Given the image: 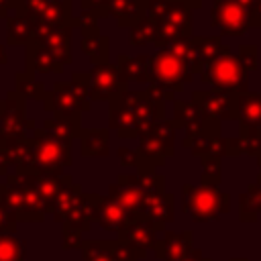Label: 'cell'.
<instances>
[{"mask_svg":"<svg viewBox=\"0 0 261 261\" xmlns=\"http://www.w3.org/2000/svg\"><path fill=\"white\" fill-rule=\"evenodd\" d=\"M106 196L112 198L114 202H118L120 206H124L130 214H135V216L143 214L147 194H145V190L141 188L137 175H133V173H122V175H118L116 181L108 186V194H106Z\"/></svg>","mask_w":261,"mask_h":261,"instance_id":"16","label":"cell"},{"mask_svg":"<svg viewBox=\"0 0 261 261\" xmlns=\"http://www.w3.org/2000/svg\"><path fill=\"white\" fill-rule=\"evenodd\" d=\"M108 139V128H82L77 133L82 157H106Z\"/></svg>","mask_w":261,"mask_h":261,"instance_id":"27","label":"cell"},{"mask_svg":"<svg viewBox=\"0 0 261 261\" xmlns=\"http://www.w3.org/2000/svg\"><path fill=\"white\" fill-rule=\"evenodd\" d=\"M27 98L16 90H10L0 102V147L12 149L29 139L27 133Z\"/></svg>","mask_w":261,"mask_h":261,"instance_id":"7","label":"cell"},{"mask_svg":"<svg viewBox=\"0 0 261 261\" xmlns=\"http://www.w3.org/2000/svg\"><path fill=\"white\" fill-rule=\"evenodd\" d=\"M33 39V20L22 14L6 16V41L10 45H24Z\"/></svg>","mask_w":261,"mask_h":261,"instance_id":"31","label":"cell"},{"mask_svg":"<svg viewBox=\"0 0 261 261\" xmlns=\"http://www.w3.org/2000/svg\"><path fill=\"white\" fill-rule=\"evenodd\" d=\"M198 75L204 84H210L214 90H222L234 96L249 92V71L241 65L239 57L232 51L208 63Z\"/></svg>","mask_w":261,"mask_h":261,"instance_id":"5","label":"cell"},{"mask_svg":"<svg viewBox=\"0 0 261 261\" xmlns=\"http://www.w3.org/2000/svg\"><path fill=\"white\" fill-rule=\"evenodd\" d=\"M186 261H210V259H206L202 251H198V249H194V251H192V253L188 255V259H186Z\"/></svg>","mask_w":261,"mask_h":261,"instance_id":"49","label":"cell"},{"mask_svg":"<svg viewBox=\"0 0 261 261\" xmlns=\"http://www.w3.org/2000/svg\"><path fill=\"white\" fill-rule=\"evenodd\" d=\"M237 57L247 71L259 69V47L257 45H241L237 51Z\"/></svg>","mask_w":261,"mask_h":261,"instance_id":"42","label":"cell"},{"mask_svg":"<svg viewBox=\"0 0 261 261\" xmlns=\"http://www.w3.org/2000/svg\"><path fill=\"white\" fill-rule=\"evenodd\" d=\"M257 181L261 184V157H259V175H257Z\"/></svg>","mask_w":261,"mask_h":261,"instance_id":"52","label":"cell"},{"mask_svg":"<svg viewBox=\"0 0 261 261\" xmlns=\"http://www.w3.org/2000/svg\"><path fill=\"white\" fill-rule=\"evenodd\" d=\"M27 247L14 232H0V261H24Z\"/></svg>","mask_w":261,"mask_h":261,"instance_id":"36","label":"cell"},{"mask_svg":"<svg viewBox=\"0 0 261 261\" xmlns=\"http://www.w3.org/2000/svg\"><path fill=\"white\" fill-rule=\"evenodd\" d=\"M157 41V29L151 16L139 18L130 29H128V43L133 47H145V45H155Z\"/></svg>","mask_w":261,"mask_h":261,"instance_id":"34","label":"cell"},{"mask_svg":"<svg viewBox=\"0 0 261 261\" xmlns=\"http://www.w3.org/2000/svg\"><path fill=\"white\" fill-rule=\"evenodd\" d=\"M118 161L122 167H133V165H139V153L135 149H128V147H118Z\"/></svg>","mask_w":261,"mask_h":261,"instance_id":"45","label":"cell"},{"mask_svg":"<svg viewBox=\"0 0 261 261\" xmlns=\"http://www.w3.org/2000/svg\"><path fill=\"white\" fill-rule=\"evenodd\" d=\"M133 218H135V214H130L124 206H120L118 202H114V200L108 198V196H100L96 220H98V224H100L104 230H110V232L120 234V232L128 226V222H130Z\"/></svg>","mask_w":261,"mask_h":261,"instance_id":"20","label":"cell"},{"mask_svg":"<svg viewBox=\"0 0 261 261\" xmlns=\"http://www.w3.org/2000/svg\"><path fill=\"white\" fill-rule=\"evenodd\" d=\"M14 82H16V92L22 94L24 98H33V100H45V84L39 82L35 77V73L29 71H16L14 73Z\"/></svg>","mask_w":261,"mask_h":261,"instance_id":"35","label":"cell"},{"mask_svg":"<svg viewBox=\"0 0 261 261\" xmlns=\"http://www.w3.org/2000/svg\"><path fill=\"white\" fill-rule=\"evenodd\" d=\"M80 6H82V10H92V12H98L100 16H104L106 0H80Z\"/></svg>","mask_w":261,"mask_h":261,"instance_id":"47","label":"cell"},{"mask_svg":"<svg viewBox=\"0 0 261 261\" xmlns=\"http://www.w3.org/2000/svg\"><path fill=\"white\" fill-rule=\"evenodd\" d=\"M82 230L63 224V249H71V247H82L84 239H82Z\"/></svg>","mask_w":261,"mask_h":261,"instance_id":"44","label":"cell"},{"mask_svg":"<svg viewBox=\"0 0 261 261\" xmlns=\"http://www.w3.org/2000/svg\"><path fill=\"white\" fill-rule=\"evenodd\" d=\"M43 130H45L49 137H53V139H57V141H61V143L71 145L73 137H77V133L82 130V118H77V120L47 118V120L43 122Z\"/></svg>","mask_w":261,"mask_h":261,"instance_id":"32","label":"cell"},{"mask_svg":"<svg viewBox=\"0 0 261 261\" xmlns=\"http://www.w3.org/2000/svg\"><path fill=\"white\" fill-rule=\"evenodd\" d=\"M173 214H175V202H173V194H153V196H147L145 200V208H143V216H147L155 226L157 230L161 232L163 226L173 220Z\"/></svg>","mask_w":261,"mask_h":261,"instance_id":"25","label":"cell"},{"mask_svg":"<svg viewBox=\"0 0 261 261\" xmlns=\"http://www.w3.org/2000/svg\"><path fill=\"white\" fill-rule=\"evenodd\" d=\"M192 45H194V73H200L208 63L216 61L218 57H222L224 53L230 51L228 45H224L220 41V37L208 35V37H192Z\"/></svg>","mask_w":261,"mask_h":261,"instance_id":"22","label":"cell"},{"mask_svg":"<svg viewBox=\"0 0 261 261\" xmlns=\"http://www.w3.org/2000/svg\"><path fill=\"white\" fill-rule=\"evenodd\" d=\"M220 181H222V159L202 157V184L220 186Z\"/></svg>","mask_w":261,"mask_h":261,"instance_id":"41","label":"cell"},{"mask_svg":"<svg viewBox=\"0 0 261 261\" xmlns=\"http://www.w3.org/2000/svg\"><path fill=\"white\" fill-rule=\"evenodd\" d=\"M175 126L171 120H161L147 126L139 135V169H155L173 155Z\"/></svg>","mask_w":261,"mask_h":261,"instance_id":"3","label":"cell"},{"mask_svg":"<svg viewBox=\"0 0 261 261\" xmlns=\"http://www.w3.org/2000/svg\"><path fill=\"white\" fill-rule=\"evenodd\" d=\"M249 2H255V0H249Z\"/></svg>","mask_w":261,"mask_h":261,"instance_id":"54","label":"cell"},{"mask_svg":"<svg viewBox=\"0 0 261 261\" xmlns=\"http://www.w3.org/2000/svg\"><path fill=\"white\" fill-rule=\"evenodd\" d=\"M181 2H188L192 8H200L202 6V0H181Z\"/></svg>","mask_w":261,"mask_h":261,"instance_id":"51","label":"cell"},{"mask_svg":"<svg viewBox=\"0 0 261 261\" xmlns=\"http://www.w3.org/2000/svg\"><path fill=\"white\" fill-rule=\"evenodd\" d=\"M0 102H2V100H0Z\"/></svg>","mask_w":261,"mask_h":261,"instance_id":"55","label":"cell"},{"mask_svg":"<svg viewBox=\"0 0 261 261\" xmlns=\"http://www.w3.org/2000/svg\"><path fill=\"white\" fill-rule=\"evenodd\" d=\"M149 59L151 55L139 53V55H128V53H118L116 65L124 73L128 82H149L147 69H149Z\"/></svg>","mask_w":261,"mask_h":261,"instance_id":"29","label":"cell"},{"mask_svg":"<svg viewBox=\"0 0 261 261\" xmlns=\"http://www.w3.org/2000/svg\"><path fill=\"white\" fill-rule=\"evenodd\" d=\"M181 194H184V210L196 222H210L230 210V196L226 192H220L218 186L186 184L181 188Z\"/></svg>","mask_w":261,"mask_h":261,"instance_id":"2","label":"cell"},{"mask_svg":"<svg viewBox=\"0 0 261 261\" xmlns=\"http://www.w3.org/2000/svg\"><path fill=\"white\" fill-rule=\"evenodd\" d=\"M137 177H139V184H141V188L145 190L147 196L165 192V177L161 173H157L155 169H139Z\"/></svg>","mask_w":261,"mask_h":261,"instance_id":"40","label":"cell"},{"mask_svg":"<svg viewBox=\"0 0 261 261\" xmlns=\"http://www.w3.org/2000/svg\"><path fill=\"white\" fill-rule=\"evenodd\" d=\"M114 241H84L82 243V259L84 261H114L112 253Z\"/></svg>","mask_w":261,"mask_h":261,"instance_id":"37","label":"cell"},{"mask_svg":"<svg viewBox=\"0 0 261 261\" xmlns=\"http://www.w3.org/2000/svg\"><path fill=\"white\" fill-rule=\"evenodd\" d=\"M18 0H0V16H6L8 8H16Z\"/></svg>","mask_w":261,"mask_h":261,"instance_id":"48","label":"cell"},{"mask_svg":"<svg viewBox=\"0 0 261 261\" xmlns=\"http://www.w3.org/2000/svg\"><path fill=\"white\" fill-rule=\"evenodd\" d=\"M82 198H84V192H82V188H80V184H73V181H69L59 194H57V198L49 204V208H47V212H51V216H53V220H59V222H65L69 216H71V212L80 206V202H82Z\"/></svg>","mask_w":261,"mask_h":261,"instance_id":"26","label":"cell"},{"mask_svg":"<svg viewBox=\"0 0 261 261\" xmlns=\"http://www.w3.org/2000/svg\"><path fill=\"white\" fill-rule=\"evenodd\" d=\"M24 55H27V69L29 73H51V71H61L57 67V63L53 61L51 53L41 47L39 43L35 41H29L27 47H24Z\"/></svg>","mask_w":261,"mask_h":261,"instance_id":"28","label":"cell"},{"mask_svg":"<svg viewBox=\"0 0 261 261\" xmlns=\"http://www.w3.org/2000/svg\"><path fill=\"white\" fill-rule=\"evenodd\" d=\"M88 80H90V94L92 100L96 102H112L116 98H120L124 92H128V80L124 77V73L120 71V67L116 63H100L94 65L88 71Z\"/></svg>","mask_w":261,"mask_h":261,"instance_id":"10","label":"cell"},{"mask_svg":"<svg viewBox=\"0 0 261 261\" xmlns=\"http://www.w3.org/2000/svg\"><path fill=\"white\" fill-rule=\"evenodd\" d=\"M12 173H16V171H14L12 153H10L8 149H2V147H0V177H2V175L8 177V175H12Z\"/></svg>","mask_w":261,"mask_h":261,"instance_id":"46","label":"cell"},{"mask_svg":"<svg viewBox=\"0 0 261 261\" xmlns=\"http://www.w3.org/2000/svg\"><path fill=\"white\" fill-rule=\"evenodd\" d=\"M147 77H149V86L169 88L177 94L186 88V84L192 82L194 73H192V67L184 59H179L173 51L163 47L151 55Z\"/></svg>","mask_w":261,"mask_h":261,"instance_id":"4","label":"cell"},{"mask_svg":"<svg viewBox=\"0 0 261 261\" xmlns=\"http://www.w3.org/2000/svg\"><path fill=\"white\" fill-rule=\"evenodd\" d=\"M108 128L116 130V135L122 139H135L141 135V124L135 118V114L116 98L108 104Z\"/></svg>","mask_w":261,"mask_h":261,"instance_id":"21","label":"cell"},{"mask_svg":"<svg viewBox=\"0 0 261 261\" xmlns=\"http://www.w3.org/2000/svg\"><path fill=\"white\" fill-rule=\"evenodd\" d=\"M237 145H239V153L241 155H253V157H261V133L259 130H247V128H239V135L234 137Z\"/></svg>","mask_w":261,"mask_h":261,"instance_id":"38","label":"cell"},{"mask_svg":"<svg viewBox=\"0 0 261 261\" xmlns=\"http://www.w3.org/2000/svg\"><path fill=\"white\" fill-rule=\"evenodd\" d=\"M118 100L135 114V118L141 124V133L155 122L167 120L165 118V102L155 100L147 90H128Z\"/></svg>","mask_w":261,"mask_h":261,"instance_id":"13","label":"cell"},{"mask_svg":"<svg viewBox=\"0 0 261 261\" xmlns=\"http://www.w3.org/2000/svg\"><path fill=\"white\" fill-rule=\"evenodd\" d=\"M147 0H106L104 16H110L118 27H133L139 18L145 16Z\"/></svg>","mask_w":261,"mask_h":261,"instance_id":"24","label":"cell"},{"mask_svg":"<svg viewBox=\"0 0 261 261\" xmlns=\"http://www.w3.org/2000/svg\"><path fill=\"white\" fill-rule=\"evenodd\" d=\"M239 128L261 133V92H245L237 96Z\"/></svg>","mask_w":261,"mask_h":261,"instance_id":"23","label":"cell"},{"mask_svg":"<svg viewBox=\"0 0 261 261\" xmlns=\"http://www.w3.org/2000/svg\"><path fill=\"white\" fill-rule=\"evenodd\" d=\"M80 35H82V51L94 65L108 61V37L100 33L98 20H80Z\"/></svg>","mask_w":261,"mask_h":261,"instance_id":"18","label":"cell"},{"mask_svg":"<svg viewBox=\"0 0 261 261\" xmlns=\"http://www.w3.org/2000/svg\"><path fill=\"white\" fill-rule=\"evenodd\" d=\"M192 102L198 104L212 120H237V96L222 90H194Z\"/></svg>","mask_w":261,"mask_h":261,"instance_id":"15","label":"cell"},{"mask_svg":"<svg viewBox=\"0 0 261 261\" xmlns=\"http://www.w3.org/2000/svg\"><path fill=\"white\" fill-rule=\"evenodd\" d=\"M14 10L33 22L51 27L73 24L80 29V18H73L71 14V0H18Z\"/></svg>","mask_w":261,"mask_h":261,"instance_id":"9","label":"cell"},{"mask_svg":"<svg viewBox=\"0 0 261 261\" xmlns=\"http://www.w3.org/2000/svg\"><path fill=\"white\" fill-rule=\"evenodd\" d=\"M192 6L181 0H147L145 14L153 18L157 29L155 47L163 49L175 41L190 39L192 33Z\"/></svg>","mask_w":261,"mask_h":261,"instance_id":"1","label":"cell"},{"mask_svg":"<svg viewBox=\"0 0 261 261\" xmlns=\"http://www.w3.org/2000/svg\"><path fill=\"white\" fill-rule=\"evenodd\" d=\"M73 29H75L73 24L51 27V24L33 22V39L31 41L45 47L51 53L57 67L63 71V65H67L71 61V31Z\"/></svg>","mask_w":261,"mask_h":261,"instance_id":"11","label":"cell"},{"mask_svg":"<svg viewBox=\"0 0 261 261\" xmlns=\"http://www.w3.org/2000/svg\"><path fill=\"white\" fill-rule=\"evenodd\" d=\"M31 177H33V184H35V188L39 190V194L45 198L47 208H49V204L57 198V194H59V192H61L69 181H73V179H71V175H67V173H63V175L31 173Z\"/></svg>","mask_w":261,"mask_h":261,"instance_id":"30","label":"cell"},{"mask_svg":"<svg viewBox=\"0 0 261 261\" xmlns=\"http://www.w3.org/2000/svg\"><path fill=\"white\" fill-rule=\"evenodd\" d=\"M157 232H159L157 226H155L147 216L139 214V216H135V218L128 222V226L118 234V241H122V243L128 245L130 249H135V251L139 253V257L143 259L147 251L155 249V245H157V241H159Z\"/></svg>","mask_w":261,"mask_h":261,"instance_id":"17","label":"cell"},{"mask_svg":"<svg viewBox=\"0 0 261 261\" xmlns=\"http://www.w3.org/2000/svg\"><path fill=\"white\" fill-rule=\"evenodd\" d=\"M192 251H194L192 230L163 232V237H159L155 245V253L161 261H186Z\"/></svg>","mask_w":261,"mask_h":261,"instance_id":"19","label":"cell"},{"mask_svg":"<svg viewBox=\"0 0 261 261\" xmlns=\"http://www.w3.org/2000/svg\"><path fill=\"white\" fill-rule=\"evenodd\" d=\"M16 224H18V216L0 202V232H14Z\"/></svg>","mask_w":261,"mask_h":261,"instance_id":"43","label":"cell"},{"mask_svg":"<svg viewBox=\"0 0 261 261\" xmlns=\"http://www.w3.org/2000/svg\"><path fill=\"white\" fill-rule=\"evenodd\" d=\"M8 61V53L4 49V45H0V63H6Z\"/></svg>","mask_w":261,"mask_h":261,"instance_id":"50","label":"cell"},{"mask_svg":"<svg viewBox=\"0 0 261 261\" xmlns=\"http://www.w3.org/2000/svg\"><path fill=\"white\" fill-rule=\"evenodd\" d=\"M71 90L77 96V100L84 106V112L92 108V94H90V80H88V71H75L71 73Z\"/></svg>","mask_w":261,"mask_h":261,"instance_id":"39","label":"cell"},{"mask_svg":"<svg viewBox=\"0 0 261 261\" xmlns=\"http://www.w3.org/2000/svg\"><path fill=\"white\" fill-rule=\"evenodd\" d=\"M29 139L35 155V173L63 175V169L71 165V147L49 137L43 128H35Z\"/></svg>","mask_w":261,"mask_h":261,"instance_id":"6","label":"cell"},{"mask_svg":"<svg viewBox=\"0 0 261 261\" xmlns=\"http://www.w3.org/2000/svg\"><path fill=\"white\" fill-rule=\"evenodd\" d=\"M261 212V184L255 181L247 188V192H243L239 196V216L245 222L257 220Z\"/></svg>","mask_w":261,"mask_h":261,"instance_id":"33","label":"cell"},{"mask_svg":"<svg viewBox=\"0 0 261 261\" xmlns=\"http://www.w3.org/2000/svg\"><path fill=\"white\" fill-rule=\"evenodd\" d=\"M210 27L220 35L243 37L253 27L249 0H214L210 6Z\"/></svg>","mask_w":261,"mask_h":261,"instance_id":"8","label":"cell"},{"mask_svg":"<svg viewBox=\"0 0 261 261\" xmlns=\"http://www.w3.org/2000/svg\"><path fill=\"white\" fill-rule=\"evenodd\" d=\"M232 261H247V259H232Z\"/></svg>","mask_w":261,"mask_h":261,"instance_id":"53","label":"cell"},{"mask_svg":"<svg viewBox=\"0 0 261 261\" xmlns=\"http://www.w3.org/2000/svg\"><path fill=\"white\" fill-rule=\"evenodd\" d=\"M171 122L175 128H184L188 137L198 135V133H212L220 135V122L212 120L204 110L194 104L192 100H175L173 102V114Z\"/></svg>","mask_w":261,"mask_h":261,"instance_id":"12","label":"cell"},{"mask_svg":"<svg viewBox=\"0 0 261 261\" xmlns=\"http://www.w3.org/2000/svg\"><path fill=\"white\" fill-rule=\"evenodd\" d=\"M43 106L47 112L53 114V118H63V120H77L82 118L84 112V106L73 94L69 82H55L53 88L45 94Z\"/></svg>","mask_w":261,"mask_h":261,"instance_id":"14","label":"cell"}]
</instances>
